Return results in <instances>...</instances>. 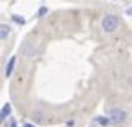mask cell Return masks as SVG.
I'll return each instance as SVG.
<instances>
[{"label":"cell","instance_id":"cell-1","mask_svg":"<svg viewBox=\"0 0 132 127\" xmlns=\"http://www.w3.org/2000/svg\"><path fill=\"white\" fill-rule=\"evenodd\" d=\"M109 118H111V122H112L114 125H120V124H123V122L127 120V111H123V109H120V107H114V109L109 111Z\"/></svg>","mask_w":132,"mask_h":127},{"label":"cell","instance_id":"cell-2","mask_svg":"<svg viewBox=\"0 0 132 127\" xmlns=\"http://www.w3.org/2000/svg\"><path fill=\"white\" fill-rule=\"evenodd\" d=\"M102 29H104L105 32H114V31L118 29V16H116V14H107V16H104V20H102Z\"/></svg>","mask_w":132,"mask_h":127},{"label":"cell","instance_id":"cell-3","mask_svg":"<svg viewBox=\"0 0 132 127\" xmlns=\"http://www.w3.org/2000/svg\"><path fill=\"white\" fill-rule=\"evenodd\" d=\"M30 118H32L36 124H45V122H46V113H45L43 109H34L32 115H30Z\"/></svg>","mask_w":132,"mask_h":127},{"label":"cell","instance_id":"cell-4","mask_svg":"<svg viewBox=\"0 0 132 127\" xmlns=\"http://www.w3.org/2000/svg\"><path fill=\"white\" fill-rule=\"evenodd\" d=\"M14 63H16V57H11V59H9V63H7V66H5V77H9V75L13 73Z\"/></svg>","mask_w":132,"mask_h":127},{"label":"cell","instance_id":"cell-5","mask_svg":"<svg viewBox=\"0 0 132 127\" xmlns=\"http://www.w3.org/2000/svg\"><path fill=\"white\" fill-rule=\"evenodd\" d=\"M9 31H11V29H9L5 23H2V25H0V40H2V41L9 36Z\"/></svg>","mask_w":132,"mask_h":127},{"label":"cell","instance_id":"cell-6","mask_svg":"<svg viewBox=\"0 0 132 127\" xmlns=\"http://www.w3.org/2000/svg\"><path fill=\"white\" fill-rule=\"evenodd\" d=\"M9 115H11V104H4V106H2V113H0V116H2V118H7Z\"/></svg>","mask_w":132,"mask_h":127},{"label":"cell","instance_id":"cell-7","mask_svg":"<svg viewBox=\"0 0 132 127\" xmlns=\"http://www.w3.org/2000/svg\"><path fill=\"white\" fill-rule=\"evenodd\" d=\"M96 122H98L100 125H109V124H112L109 116H107V118H105V116H98V118H96Z\"/></svg>","mask_w":132,"mask_h":127},{"label":"cell","instance_id":"cell-8","mask_svg":"<svg viewBox=\"0 0 132 127\" xmlns=\"http://www.w3.org/2000/svg\"><path fill=\"white\" fill-rule=\"evenodd\" d=\"M13 18H14V21H16V23H25V18H22V16H18V14H14Z\"/></svg>","mask_w":132,"mask_h":127},{"label":"cell","instance_id":"cell-9","mask_svg":"<svg viewBox=\"0 0 132 127\" xmlns=\"http://www.w3.org/2000/svg\"><path fill=\"white\" fill-rule=\"evenodd\" d=\"M45 13H46V7H41V9H39V16H43Z\"/></svg>","mask_w":132,"mask_h":127},{"label":"cell","instance_id":"cell-10","mask_svg":"<svg viewBox=\"0 0 132 127\" xmlns=\"http://www.w3.org/2000/svg\"><path fill=\"white\" fill-rule=\"evenodd\" d=\"M9 127H16V122H14V120H11V122H9Z\"/></svg>","mask_w":132,"mask_h":127},{"label":"cell","instance_id":"cell-11","mask_svg":"<svg viewBox=\"0 0 132 127\" xmlns=\"http://www.w3.org/2000/svg\"><path fill=\"white\" fill-rule=\"evenodd\" d=\"M127 14H129V16L132 14V7H129V9H127Z\"/></svg>","mask_w":132,"mask_h":127},{"label":"cell","instance_id":"cell-12","mask_svg":"<svg viewBox=\"0 0 132 127\" xmlns=\"http://www.w3.org/2000/svg\"><path fill=\"white\" fill-rule=\"evenodd\" d=\"M23 127H34V125H32V124H25Z\"/></svg>","mask_w":132,"mask_h":127}]
</instances>
